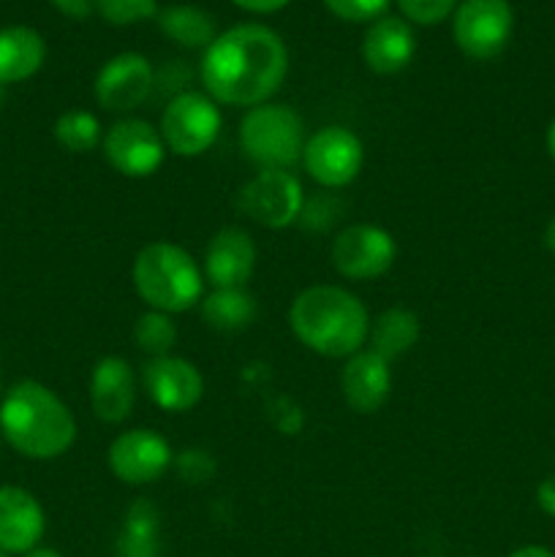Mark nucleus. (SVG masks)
Listing matches in <instances>:
<instances>
[{
	"mask_svg": "<svg viewBox=\"0 0 555 557\" xmlns=\"http://www.w3.org/2000/svg\"><path fill=\"white\" fill-rule=\"evenodd\" d=\"M114 557H161V511L152 500L139 498L128 506Z\"/></svg>",
	"mask_w": 555,
	"mask_h": 557,
	"instance_id": "obj_21",
	"label": "nucleus"
},
{
	"mask_svg": "<svg viewBox=\"0 0 555 557\" xmlns=\"http://www.w3.org/2000/svg\"><path fill=\"white\" fill-rule=\"evenodd\" d=\"M103 156L112 163L114 172L131 180H141L161 169L163 158H166V145L156 125H150L147 120L128 117L107 131Z\"/></svg>",
	"mask_w": 555,
	"mask_h": 557,
	"instance_id": "obj_11",
	"label": "nucleus"
},
{
	"mask_svg": "<svg viewBox=\"0 0 555 557\" xmlns=\"http://www.w3.org/2000/svg\"><path fill=\"white\" fill-rule=\"evenodd\" d=\"M223 128L218 103L207 92L183 90L166 103L161 114V139L169 152L180 158H196L210 150Z\"/></svg>",
	"mask_w": 555,
	"mask_h": 557,
	"instance_id": "obj_6",
	"label": "nucleus"
},
{
	"mask_svg": "<svg viewBox=\"0 0 555 557\" xmlns=\"http://www.w3.org/2000/svg\"><path fill=\"white\" fill-rule=\"evenodd\" d=\"M0 557H5V553H0Z\"/></svg>",
	"mask_w": 555,
	"mask_h": 557,
	"instance_id": "obj_38",
	"label": "nucleus"
},
{
	"mask_svg": "<svg viewBox=\"0 0 555 557\" xmlns=\"http://www.w3.org/2000/svg\"><path fill=\"white\" fill-rule=\"evenodd\" d=\"M326 9L346 22H368L384 16L390 0H324Z\"/></svg>",
	"mask_w": 555,
	"mask_h": 557,
	"instance_id": "obj_29",
	"label": "nucleus"
},
{
	"mask_svg": "<svg viewBox=\"0 0 555 557\" xmlns=\"http://www.w3.org/2000/svg\"><path fill=\"white\" fill-rule=\"evenodd\" d=\"M403 16L417 25H439L452 11L457 9V0H397Z\"/></svg>",
	"mask_w": 555,
	"mask_h": 557,
	"instance_id": "obj_28",
	"label": "nucleus"
},
{
	"mask_svg": "<svg viewBox=\"0 0 555 557\" xmlns=\"http://www.w3.org/2000/svg\"><path fill=\"white\" fill-rule=\"evenodd\" d=\"M515 27L509 0H462L455 9L452 33L462 54L493 60L504 52Z\"/></svg>",
	"mask_w": 555,
	"mask_h": 557,
	"instance_id": "obj_8",
	"label": "nucleus"
},
{
	"mask_svg": "<svg viewBox=\"0 0 555 557\" xmlns=\"http://www.w3.org/2000/svg\"><path fill=\"white\" fill-rule=\"evenodd\" d=\"M547 152H550V158L555 161V120L550 123V128H547Z\"/></svg>",
	"mask_w": 555,
	"mask_h": 557,
	"instance_id": "obj_37",
	"label": "nucleus"
},
{
	"mask_svg": "<svg viewBox=\"0 0 555 557\" xmlns=\"http://www.w3.org/2000/svg\"><path fill=\"white\" fill-rule=\"evenodd\" d=\"M288 326L294 337L313 354L343 359L362 351L370 332V315L346 288L310 286L294 297Z\"/></svg>",
	"mask_w": 555,
	"mask_h": 557,
	"instance_id": "obj_3",
	"label": "nucleus"
},
{
	"mask_svg": "<svg viewBox=\"0 0 555 557\" xmlns=\"http://www.w3.org/2000/svg\"><path fill=\"white\" fill-rule=\"evenodd\" d=\"M156 85L150 60L139 52H120L101 65L96 76V101L107 112H131L141 107Z\"/></svg>",
	"mask_w": 555,
	"mask_h": 557,
	"instance_id": "obj_13",
	"label": "nucleus"
},
{
	"mask_svg": "<svg viewBox=\"0 0 555 557\" xmlns=\"http://www.w3.org/2000/svg\"><path fill=\"white\" fill-rule=\"evenodd\" d=\"M22 557H63L58 553V549H52V547H41V544H38L36 549H30V553H25Z\"/></svg>",
	"mask_w": 555,
	"mask_h": 557,
	"instance_id": "obj_35",
	"label": "nucleus"
},
{
	"mask_svg": "<svg viewBox=\"0 0 555 557\" xmlns=\"http://www.w3.org/2000/svg\"><path fill=\"white\" fill-rule=\"evenodd\" d=\"M98 14L112 25H134L158 14L156 0H98Z\"/></svg>",
	"mask_w": 555,
	"mask_h": 557,
	"instance_id": "obj_27",
	"label": "nucleus"
},
{
	"mask_svg": "<svg viewBox=\"0 0 555 557\" xmlns=\"http://www.w3.org/2000/svg\"><path fill=\"white\" fill-rule=\"evenodd\" d=\"M174 462L172 446L156 430H125L109 446V468L123 484H152Z\"/></svg>",
	"mask_w": 555,
	"mask_h": 557,
	"instance_id": "obj_12",
	"label": "nucleus"
},
{
	"mask_svg": "<svg viewBox=\"0 0 555 557\" xmlns=\"http://www.w3.org/2000/svg\"><path fill=\"white\" fill-rule=\"evenodd\" d=\"M136 403L134 368L123 357L98 359L90 375V406L107 424H120L131 417Z\"/></svg>",
	"mask_w": 555,
	"mask_h": 557,
	"instance_id": "obj_18",
	"label": "nucleus"
},
{
	"mask_svg": "<svg viewBox=\"0 0 555 557\" xmlns=\"http://www.w3.org/2000/svg\"><path fill=\"white\" fill-rule=\"evenodd\" d=\"M0 433L27 460H54L74 446L76 419L52 389L20 381L0 403Z\"/></svg>",
	"mask_w": 555,
	"mask_h": 557,
	"instance_id": "obj_2",
	"label": "nucleus"
},
{
	"mask_svg": "<svg viewBox=\"0 0 555 557\" xmlns=\"http://www.w3.org/2000/svg\"><path fill=\"white\" fill-rule=\"evenodd\" d=\"M47 58L41 33L27 25L0 30V85H16L36 74Z\"/></svg>",
	"mask_w": 555,
	"mask_h": 557,
	"instance_id": "obj_20",
	"label": "nucleus"
},
{
	"mask_svg": "<svg viewBox=\"0 0 555 557\" xmlns=\"http://www.w3.org/2000/svg\"><path fill=\"white\" fill-rule=\"evenodd\" d=\"M544 245L555 253V218L547 223V228H544Z\"/></svg>",
	"mask_w": 555,
	"mask_h": 557,
	"instance_id": "obj_36",
	"label": "nucleus"
},
{
	"mask_svg": "<svg viewBox=\"0 0 555 557\" xmlns=\"http://www.w3.org/2000/svg\"><path fill=\"white\" fill-rule=\"evenodd\" d=\"M305 190L292 172L261 169L239 188L237 210L264 228H286L299 221Z\"/></svg>",
	"mask_w": 555,
	"mask_h": 557,
	"instance_id": "obj_7",
	"label": "nucleus"
},
{
	"mask_svg": "<svg viewBox=\"0 0 555 557\" xmlns=\"http://www.w3.org/2000/svg\"><path fill=\"white\" fill-rule=\"evenodd\" d=\"M234 3L245 11H254V14H272V11H281L292 0H234Z\"/></svg>",
	"mask_w": 555,
	"mask_h": 557,
	"instance_id": "obj_33",
	"label": "nucleus"
},
{
	"mask_svg": "<svg viewBox=\"0 0 555 557\" xmlns=\"http://www.w3.org/2000/svg\"><path fill=\"white\" fill-rule=\"evenodd\" d=\"M417 52V38L403 16H379L362 38V60L370 71L381 76L397 74L411 63Z\"/></svg>",
	"mask_w": 555,
	"mask_h": 557,
	"instance_id": "obj_19",
	"label": "nucleus"
},
{
	"mask_svg": "<svg viewBox=\"0 0 555 557\" xmlns=\"http://www.w3.org/2000/svg\"><path fill=\"white\" fill-rule=\"evenodd\" d=\"M536 500H539V509L544 511L547 517H555V473L553 476L544 479L536 490Z\"/></svg>",
	"mask_w": 555,
	"mask_h": 557,
	"instance_id": "obj_32",
	"label": "nucleus"
},
{
	"mask_svg": "<svg viewBox=\"0 0 555 557\" xmlns=\"http://www.w3.org/2000/svg\"><path fill=\"white\" fill-rule=\"evenodd\" d=\"M509 557H555V553H550L547 547H539V544H528V547L515 549Z\"/></svg>",
	"mask_w": 555,
	"mask_h": 557,
	"instance_id": "obj_34",
	"label": "nucleus"
},
{
	"mask_svg": "<svg viewBox=\"0 0 555 557\" xmlns=\"http://www.w3.org/2000/svg\"><path fill=\"white\" fill-rule=\"evenodd\" d=\"M341 392L348 408L357 413H375L392 392V370L375 351H357L341 370Z\"/></svg>",
	"mask_w": 555,
	"mask_h": 557,
	"instance_id": "obj_17",
	"label": "nucleus"
},
{
	"mask_svg": "<svg viewBox=\"0 0 555 557\" xmlns=\"http://www.w3.org/2000/svg\"><path fill=\"white\" fill-rule=\"evenodd\" d=\"M134 343L139 351H145L147 357H169L177 343V326H174L172 315L158 313V310H147L136 319L134 326Z\"/></svg>",
	"mask_w": 555,
	"mask_h": 557,
	"instance_id": "obj_26",
	"label": "nucleus"
},
{
	"mask_svg": "<svg viewBox=\"0 0 555 557\" xmlns=\"http://www.w3.org/2000/svg\"><path fill=\"white\" fill-rule=\"evenodd\" d=\"M332 267L348 281H375L386 275L397 259V245L386 228L373 223H354L332 243Z\"/></svg>",
	"mask_w": 555,
	"mask_h": 557,
	"instance_id": "obj_10",
	"label": "nucleus"
},
{
	"mask_svg": "<svg viewBox=\"0 0 555 557\" xmlns=\"http://www.w3.org/2000/svg\"><path fill=\"white\" fill-rule=\"evenodd\" d=\"M54 139L69 152H90L101 145V123L87 109H69L54 120Z\"/></svg>",
	"mask_w": 555,
	"mask_h": 557,
	"instance_id": "obj_25",
	"label": "nucleus"
},
{
	"mask_svg": "<svg viewBox=\"0 0 555 557\" xmlns=\"http://www.w3.org/2000/svg\"><path fill=\"white\" fill-rule=\"evenodd\" d=\"M134 286L158 313H185L205 297V272L190 253L172 243H150L134 259Z\"/></svg>",
	"mask_w": 555,
	"mask_h": 557,
	"instance_id": "obj_4",
	"label": "nucleus"
},
{
	"mask_svg": "<svg viewBox=\"0 0 555 557\" xmlns=\"http://www.w3.org/2000/svg\"><path fill=\"white\" fill-rule=\"evenodd\" d=\"M174 468L183 482L201 484L215 473V460L201 449H185L180 451V457H174Z\"/></svg>",
	"mask_w": 555,
	"mask_h": 557,
	"instance_id": "obj_30",
	"label": "nucleus"
},
{
	"mask_svg": "<svg viewBox=\"0 0 555 557\" xmlns=\"http://www.w3.org/2000/svg\"><path fill=\"white\" fill-rule=\"evenodd\" d=\"M60 14L71 20H87L92 11H98V0H52Z\"/></svg>",
	"mask_w": 555,
	"mask_h": 557,
	"instance_id": "obj_31",
	"label": "nucleus"
},
{
	"mask_svg": "<svg viewBox=\"0 0 555 557\" xmlns=\"http://www.w3.org/2000/svg\"><path fill=\"white\" fill-rule=\"evenodd\" d=\"M158 27L174 44L188 49H207L218 38L215 20L199 5H169L158 11Z\"/></svg>",
	"mask_w": 555,
	"mask_h": 557,
	"instance_id": "obj_23",
	"label": "nucleus"
},
{
	"mask_svg": "<svg viewBox=\"0 0 555 557\" xmlns=\"http://www.w3.org/2000/svg\"><path fill=\"white\" fill-rule=\"evenodd\" d=\"M288 74L283 38L267 25L245 22L218 33L201 58V85L215 103L259 107L267 103Z\"/></svg>",
	"mask_w": 555,
	"mask_h": 557,
	"instance_id": "obj_1",
	"label": "nucleus"
},
{
	"mask_svg": "<svg viewBox=\"0 0 555 557\" xmlns=\"http://www.w3.org/2000/svg\"><path fill=\"white\" fill-rule=\"evenodd\" d=\"M305 123L288 103H259L239 123V147L250 163L288 172L303 161Z\"/></svg>",
	"mask_w": 555,
	"mask_h": 557,
	"instance_id": "obj_5",
	"label": "nucleus"
},
{
	"mask_svg": "<svg viewBox=\"0 0 555 557\" xmlns=\"http://www.w3.org/2000/svg\"><path fill=\"white\" fill-rule=\"evenodd\" d=\"M141 386L152 406L166 413H185L205 395V379L183 357H156L141 364Z\"/></svg>",
	"mask_w": 555,
	"mask_h": 557,
	"instance_id": "obj_14",
	"label": "nucleus"
},
{
	"mask_svg": "<svg viewBox=\"0 0 555 557\" xmlns=\"http://www.w3.org/2000/svg\"><path fill=\"white\" fill-rule=\"evenodd\" d=\"M370 351L379 354L381 359L392 362V359L403 357L411 351L419 341V319L417 313L406 308H390L379 313V319L370 324L368 332Z\"/></svg>",
	"mask_w": 555,
	"mask_h": 557,
	"instance_id": "obj_22",
	"label": "nucleus"
},
{
	"mask_svg": "<svg viewBox=\"0 0 555 557\" xmlns=\"http://www.w3.org/2000/svg\"><path fill=\"white\" fill-rule=\"evenodd\" d=\"M201 319L215 332H243L254 321L256 302L245 288H215L201 297Z\"/></svg>",
	"mask_w": 555,
	"mask_h": 557,
	"instance_id": "obj_24",
	"label": "nucleus"
},
{
	"mask_svg": "<svg viewBox=\"0 0 555 557\" xmlns=\"http://www.w3.org/2000/svg\"><path fill=\"white\" fill-rule=\"evenodd\" d=\"M362 141L343 125H326L305 141L303 166L321 188H346L362 172Z\"/></svg>",
	"mask_w": 555,
	"mask_h": 557,
	"instance_id": "obj_9",
	"label": "nucleus"
},
{
	"mask_svg": "<svg viewBox=\"0 0 555 557\" xmlns=\"http://www.w3.org/2000/svg\"><path fill=\"white\" fill-rule=\"evenodd\" d=\"M47 528L41 504L22 487H0V553L25 555L38 547Z\"/></svg>",
	"mask_w": 555,
	"mask_h": 557,
	"instance_id": "obj_16",
	"label": "nucleus"
},
{
	"mask_svg": "<svg viewBox=\"0 0 555 557\" xmlns=\"http://www.w3.org/2000/svg\"><path fill=\"white\" fill-rule=\"evenodd\" d=\"M256 270V243L245 228L223 226L205 250V277L215 288H245Z\"/></svg>",
	"mask_w": 555,
	"mask_h": 557,
	"instance_id": "obj_15",
	"label": "nucleus"
}]
</instances>
